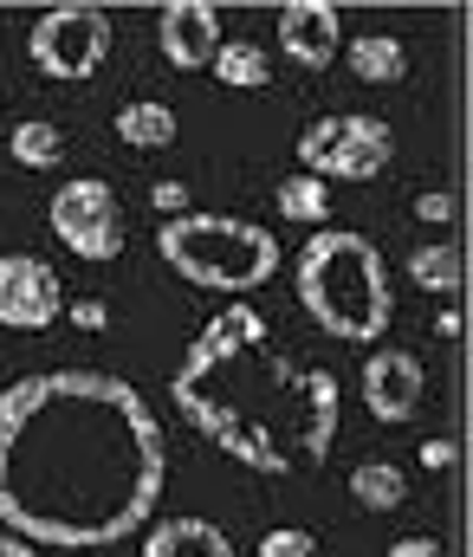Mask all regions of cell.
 <instances>
[{
    "label": "cell",
    "mask_w": 473,
    "mask_h": 557,
    "mask_svg": "<svg viewBox=\"0 0 473 557\" xmlns=\"http://www.w3.org/2000/svg\"><path fill=\"white\" fill-rule=\"evenodd\" d=\"M169 447L150 403L111 370H39L0 389V532L104 552L150 525Z\"/></svg>",
    "instance_id": "obj_1"
},
{
    "label": "cell",
    "mask_w": 473,
    "mask_h": 557,
    "mask_svg": "<svg viewBox=\"0 0 473 557\" xmlns=\"http://www.w3.org/2000/svg\"><path fill=\"white\" fill-rule=\"evenodd\" d=\"M169 403L227 460L273 480L324 467L337 441V376L279 350L253 305H227L188 337L169 376Z\"/></svg>",
    "instance_id": "obj_2"
},
{
    "label": "cell",
    "mask_w": 473,
    "mask_h": 557,
    "mask_svg": "<svg viewBox=\"0 0 473 557\" xmlns=\"http://www.w3.org/2000/svg\"><path fill=\"white\" fill-rule=\"evenodd\" d=\"M292 292L318 331L344 344H370L396 318V285H389L383 253L344 227H324L306 240V253L292 260Z\"/></svg>",
    "instance_id": "obj_3"
},
{
    "label": "cell",
    "mask_w": 473,
    "mask_h": 557,
    "mask_svg": "<svg viewBox=\"0 0 473 557\" xmlns=\"http://www.w3.org/2000/svg\"><path fill=\"white\" fill-rule=\"evenodd\" d=\"M157 253L169 273H182L188 285H208V292H260L266 278L279 273V234H266L260 221H240V214H175L157 227Z\"/></svg>",
    "instance_id": "obj_4"
},
{
    "label": "cell",
    "mask_w": 473,
    "mask_h": 557,
    "mask_svg": "<svg viewBox=\"0 0 473 557\" xmlns=\"http://www.w3.org/2000/svg\"><path fill=\"white\" fill-rule=\"evenodd\" d=\"M389 156H396V137L370 111H331L299 131V169L318 175L324 188L331 182H376L389 169Z\"/></svg>",
    "instance_id": "obj_5"
},
{
    "label": "cell",
    "mask_w": 473,
    "mask_h": 557,
    "mask_svg": "<svg viewBox=\"0 0 473 557\" xmlns=\"http://www.w3.org/2000/svg\"><path fill=\"white\" fill-rule=\"evenodd\" d=\"M46 227L59 234V247L85 267H111L124 253V201L111 182L98 175H78V182H59L52 201H46Z\"/></svg>",
    "instance_id": "obj_6"
},
{
    "label": "cell",
    "mask_w": 473,
    "mask_h": 557,
    "mask_svg": "<svg viewBox=\"0 0 473 557\" xmlns=\"http://www.w3.org/2000/svg\"><path fill=\"white\" fill-rule=\"evenodd\" d=\"M26 59L46 72V78H91L104 59H111V13L104 7H85V0H65V7H46L33 26H26Z\"/></svg>",
    "instance_id": "obj_7"
},
{
    "label": "cell",
    "mask_w": 473,
    "mask_h": 557,
    "mask_svg": "<svg viewBox=\"0 0 473 557\" xmlns=\"http://www.w3.org/2000/svg\"><path fill=\"white\" fill-rule=\"evenodd\" d=\"M65 311V278L39 253H0V324L7 331H46Z\"/></svg>",
    "instance_id": "obj_8"
},
{
    "label": "cell",
    "mask_w": 473,
    "mask_h": 557,
    "mask_svg": "<svg viewBox=\"0 0 473 557\" xmlns=\"http://www.w3.org/2000/svg\"><path fill=\"white\" fill-rule=\"evenodd\" d=\"M221 39H227V33H221V7H208V0H169L157 13V46L175 72L214 65Z\"/></svg>",
    "instance_id": "obj_9"
},
{
    "label": "cell",
    "mask_w": 473,
    "mask_h": 557,
    "mask_svg": "<svg viewBox=\"0 0 473 557\" xmlns=\"http://www.w3.org/2000/svg\"><path fill=\"white\" fill-rule=\"evenodd\" d=\"M273 39H279V52H286L299 72H324V65L344 52L337 7H331V0H286V7H279Z\"/></svg>",
    "instance_id": "obj_10"
},
{
    "label": "cell",
    "mask_w": 473,
    "mask_h": 557,
    "mask_svg": "<svg viewBox=\"0 0 473 557\" xmlns=\"http://www.w3.org/2000/svg\"><path fill=\"white\" fill-rule=\"evenodd\" d=\"M363 409L376 421H409L422 409V363L402 344L370 350V363H363Z\"/></svg>",
    "instance_id": "obj_11"
},
{
    "label": "cell",
    "mask_w": 473,
    "mask_h": 557,
    "mask_svg": "<svg viewBox=\"0 0 473 557\" xmlns=\"http://www.w3.org/2000/svg\"><path fill=\"white\" fill-rule=\"evenodd\" d=\"M144 557H240V552L208 519H157L144 532Z\"/></svg>",
    "instance_id": "obj_12"
},
{
    "label": "cell",
    "mask_w": 473,
    "mask_h": 557,
    "mask_svg": "<svg viewBox=\"0 0 473 557\" xmlns=\"http://www.w3.org/2000/svg\"><path fill=\"white\" fill-rule=\"evenodd\" d=\"M344 65H350V78H363V85H396V78L409 72V46L389 39V33H357V39L344 46Z\"/></svg>",
    "instance_id": "obj_13"
},
{
    "label": "cell",
    "mask_w": 473,
    "mask_h": 557,
    "mask_svg": "<svg viewBox=\"0 0 473 557\" xmlns=\"http://www.w3.org/2000/svg\"><path fill=\"white\" fill-rule=\"evenodd\" d=\"M111 131L130 143V149H169V143L182 137L175 111H169V104H157V98H130V104L117 111V124H111Z\"/></svg>",
    "instance_id": "obj_14"
},
{
    "label": "cell",
    "mask_w": 473,
    "mask_h": 557,
    "mask_svg": "<svg viewBox=\"0 0 473 557\" xmlns=\"http://www.w3.org/2000/svg\"><path fill=\"white\" fill-rule=\"evenodd\" d=\"M461 278H468V260H461L455 240H428V247L409 253V285H422V292H435V298H455Z\"/></svg>",
    "instance_id": "obj_15"
},
{
    "label": "cell",
    "mask_w": 473,
    "mask_h": 557,
    "mask_svg": "<svg viewBox=\"0 0 473 557\" xmlns=\"http://www.w3.org/2000/svg\"><path fill=\"white\" fill-rule=\"evenodd\" d=\"M344 486H350V499H357L363 512H396V506L409 499V480H402V467H389V460H357Z\"/></svg>",
    "instance_id": "obj_16"
},
{
    "label": "cell",
    "mask_w": 473,
    "mask_h": 557,
    "mask_svg": "<svg viewBox=\"0 0 473 557\" xmlns=\"http://www.w3.org/2000/svg\"><path fill=\"white\" fill-rule=\"evenodd\" d=\"M273 208H279V221H292V227H324V221H331V188L299 169V175H286V182L273 188Z\"/></svg>",
    "instance_id": "obj_17"
},
{
    "label": "cell",
    "mask_w": 473,
    "mask_h": 557,
    "mask_svg": "<svg viewBox=\"0 0 473 557\" xmlns=\"http://www.w3.org/2000/svg\"><path fill=\"white\" fill-rule=\"evenodd\" d=\"M227 91H260L266 78H273V65H266V52L253 46V39H221V52H214V65H208Z\"/></svg>",
    "instance_id": "obj_18"
},
{
    "label": "cell",
    "mask_w": 473,
    "mask_h": 557,
    "mask_svg": "<svg viewBox=\"0 0 473 557\" xmlns=\"http://www.w3.org/2000/svg\"><path fill=\"white\" fill-rule=\"evenodd\" d=\"M7 149H13L20 169H59L65 162V131L52 117H26V124H13Z\"/></svg>",
    "instance_id": "obj_19"
},
{
    "label": "cell",
    "mask_w": 473,
    "mask_h": 557,
    "mask_svg": "<svg viewBox=\"0 0 473 557\" xmlns=\"http://www.w3.org/2000/svg\"><path fill=\"white\" fill-rule=\"evenodd\" d=\"M253 552H260V557H318V539H312V532H299V525H273Z\"/></svg>",
    "instance_id": "obj_20"
},
{
    "label": "cell",
    "mask_w": 473,
    "mask_h": 557,
    "mask_svg": "<svg viewBox=\"0 0 473 557\" xmlns=\"http://www.w3.org/2000/svg\"><path fill=\"white\" fill-rule=\"evenodd\" d=\"M150 208H157L162 221L188 214V182H157V188H150Z\"/></svg>",
    "instance_id": "obj_21"
},
{
    "label": "cell",
    "mask_w": 473,
    "mask_h": 557,
    "mask_svg": "<svg viewBox=\"0 0 473 557\" xmlns=\"http://www.w3.org/2000/svg\"><path fill=\"white\" fill-rule=\"evenodd\" d=\"M415 214H422L428 227H448V221H455V195H448V188H428V195L415 201Z\"/></svg>",
    "instance_id": "obj_22"
},
{
    "label": "cell",
    "mask_w": 473,
    "mask_h": 557,
    "mask_svg": "<svg viewBox=\"0 0 473 557\" xmlns=\"http://www.w3.org/2000/svg\"><path fill=\"white\" fill-rule=\"evenodd\" d=\"M65 311H72L78 331H104V324H111V305H104V298H72Z\"/></svg>",
    "instance_id": "obj_23"
},
{
    "label": "cell",
    "mask_w": 473,
    "mask_h": 557,
    "mask_svg": "<svg viewBox=\"0 0 473 557\" xmlns=\"http://www.w3.org/2000/svg\"><path fill=\"white\" fill-rule=\"evenodd\" d=\"M389 557H448V552H441V539H396Z\"/></svg>",
    "instance_id": "obj_24"
},
{
    "label": "cell",
    "mask_w": 473,
    "mask_h": 557,
    "mask_svg": "<svg viewBox=\"0 0 473 557\" xmlns=\"http://www.w3.org/2000/svg\"><path fill=\"white\" fill-rule=\"evenodd\" d=\"M422 467L448 473V467H455V441H422Z\"/></svg>",
    "instance_id": "obj_25"
},
{
    "label": "cell",
    "mask_w": 473,
    "mask_h": 557,
    "mask_svg": "<svg viewBox=\"0 0 473 557\" xmlns=\"http://www.w3.org/2000/svg\"><path fill=\"white\" fill-rule=\"evenodd\" d=\"M0 557H39V552H33V545H20V539H7V532H0Z\"/></svg>",
    "instance_id": "obj_26"
}]
</instances>
